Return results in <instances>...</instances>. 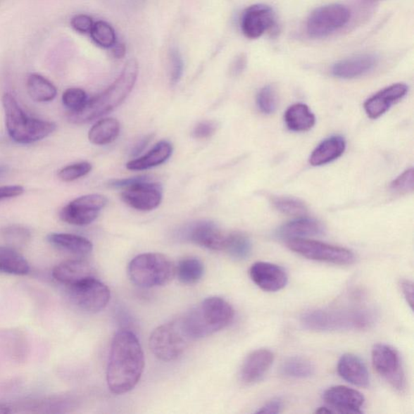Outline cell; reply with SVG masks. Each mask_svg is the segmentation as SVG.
Wrapping results in <instances>:
<instances>
[{"label":"cell","instance_id":"obj_1","mask_svg":"<svg viewBox=\"0 0 414 414\" xmlns=\"http://www.w3.org/2000/svg\"><path fill=\"white\" fill-rule=\"evenodd\" d=\"M145 359L143 348L132 332L121 330L114 336L107 367L108 389L114 394H127L138 384Z\"/></svg>","mask_w":414,"mask_h":414},{"label":"cell","instance_id":"obj_2","mask_svg":"<svg viewBox=\"0 0 414 414\" xmlns=\"http://www.w3.org/2000/svg\"><path fill=\"white\" fill-rule=\"evenodd\" d=\"M138 73L137 61L130 59L118 79L106 91L87 101L80 111L69 112L68 121L74 124L88 123L115 110L132 92Z\"/></svg>","mask_w":414,"mask_h":414},{"label":"cell","instance_id":"obj_3","mask_svg":"<svg viewBox=\"0 0 414 414\" xmlns=\"http://www.w3.org/2000/svg\"><path fill=\"white\" fill-rule=\"evenodd\" d=\"M235 317L232 305L220 297L204 299L180 319L190 340L203 339L230 325Z\"/></svg>","mask_w":414,"mask_h":414},{"label":"cell","instance_id":"obj_4","mask_svg":"<svg viewBox=\"0 0 414 414\" xmlns=\"http://www.w3.org/2000/svg\"><path fill=\"white\" fill-rule=\"evenodd\" d=\"M375 321V315L368 309H315L305 313L301 323L313 331L329 332L367 330Z\"/></svg>","mask_w":414,"mask_h":414},{"label":"cell","instance_id":"obj_5","mask_svg":"<svg viewBox=\"0 0 414 414\" xmlns=\"http://www.w3.org/2000/svg\"><path fill=\"white\" fill-rule=\"evenodd\" d=\"M2 102L8 133L15 143L34 144L56 132V125L54 123L27 115L12 95L4 94Z\"/></svg>","mask_w":414,"mask_h":414},{"label":"cell","instance_id":"obj_6","mask_svg":"<svg viewBox=\"0 0 414 414\" xmlns=\"http://www.w3.org/2000/svg\"><path fill=\"white\" fill-rule=\"evenodd\" d=\"M130 280L140 287L151 288L168 284L176 276V265L161 253H144L129 265Z\"/></svg>","mask_w":414,"mask_h":414},{"label":"cell","instance_id":"obj_7","mask_svg":"<svg viewBox=\"0 0 414 414\" xmlns=\"http://www.w3.org/2000/svg\"><path fill=\"white\" fill-rule=\"evenodd\" d=\"M190 341L179 319L158 327L151 335L149 346L157 358L172 362L183 355Z\"/></svg>","mask_w":414,"mask_h":414},{"label":"cell","instance_id":"obj_8","mask_svg":"<svg viewBox=\"0 0 414 414\" xmlns=\"http://www.w3.org/2000/svg\"><path fill=\"white\" fill-rule=\"evenodd\" d=\"M287 247L310 260L335 265H351L356 256L345 248L304 238L288 239Z\"/></svg>","mask_w":414,"mask_h":414},{"label":"cell","instance_id":"obj_9","mask_svg":"<svg viewBox=\"0 0 414 414\" xmlns=\"http://www.w3.org/2000/svg\"><path fill=\"white\" fill-rule=\"evenodd\" d=\"M68 292L74 304L89 313L101 312L107 306L111 297L110 289L96 277L68 287Z\"/></svg>","mask_w":414,"mask_h":414},{"label":"cell","instance_id":"obj_10","mask_svg":"<svg viewBox=\"0 0 414 414\" xmlns=\"http://www.w3.org/2000/svg\"><path fill=\"white\" fill-rule=\"evenodd\" d=\"M351 19V12L344 5L330 4L315 9L307 21L308 34L321 38L344 27Z\"/></svg>","mask_w":414,"mask_h":414},{"label":"cell","instance_id":"obj_11","mask_svg":"<svg viewBox=\"0 0 414 414\" xmlns=\"http://www.w3.org/2000/svg\"><path fill=\"white\" fill-rule=\"evenodd\" d=\"M373 367L380 377L397 391H404L406 380L402 368L399 353L396 349L386 344H377L372 349Z\"/></svg>","mask_w":414,"mask_h":414},{"label":"cell","instance_id":"obj_12","mask_svg":"<svg viewBox=\"0 0 414 414\" xmlns=\"http://www.w3.org/2000/svg\"><path fill=\"white\" fill-rule=\"evenodd\" d=\"M106 204L107 199L101 194L82 196L63 207L60 211V219L72 225H89L96 220Z\"/></svg>","mask_w":414,"mask_h":414},{"label":"cell","instance_id":"obj_13","mask_svg":"<svg viewBox=\"0 0 414 414\" xmlns=\"http://www.w3.org/2000/svg\"><path fill=\"white\" fill-rule=\"evenodd\" d=\"M180 235L184 241L215 251L225 249L227 237L215 222L209 220L189 223L182 230Z\"/></svg>","mask_w":414,"mask_h":414},{"label":"cell","instance_id":"obj_14","mask_svg":"<svg viewBox=\"0 0 414 414\" xmlns=\"http://www.w3.org/2000/svg\"><path fill=\"white\" fill-rule=\"evenodd\" d=\"M163 189L158 183L142 182L125 189L122 199L132 208L142 211L155 210L161 203Z\"/></svg>","mask_w":414,"mask_h":414},{"label":"cell","instance_id":"obj_15","mask_svg":"<svg viewBox=\"0 0 414 414\" xmlns=\"http://www.w3.org/2000/svg\"><path fill=\"white\" fill-rule=\"evenodd\" d=\"M275 25L273 9L265 4H256L244 13L242 18V30L245 37L256 39Z\"/></svg>","mask_w":414,"mask_h":414},{"label":"cell","instance_id":"obj_16","mask_svg":"<svg viewBox=\"0 0 414 414\" xmlns=\"http://www.w3.org/2000/svg\"><path fill=\"white\" fill-rule=\"evenodd\" d=\"M249 275L256 285L268 292L281 291L288 282L287 275L282 267L264 261L254 263L250 268Z\"/></svg>","mask_w":414,"mask_h":414},{"label":"cell","instance_id":"obj_17","mask_svg":"<svg viewBox=\"0 0 414 414\" xmlns=\"http://www.w3.org/2000/svg\"><path fill=\"white\" fill-rule=\"evenodd\" d=\"M324 400L331 408L341 413H362L365 399L360 391L339 385L331 387L324 394Z\"/></svg>","mask_w":414,"mask_h":414},{"label":"cell","instance_id":"obj_18","mask_svg":"<svg viewBox=\"0 0 414 414\" xmlns=\"http://www.w3.org/2000/svg\"><path fill=\"white\" fill-rule=\"evenodd\" d=\"M407 92L406 84L401 83L392 84L370 97L364 103L365 112L370 118H379L388 111L394 104L404 98Z\"/></svg>","mask_w":414,"mask_h":414},{"label":"cell","instance_id":"obj_19","mask_svg":"<svg viewBox=\"0 0 414 414\" xmlns=\"http://www.w3.org/2000/svg\"><path fill=\"white\" fill-rule=\"evenodd\" d=\"M273 352L267 349H260L249 353L242 365L241 379L244 384H251L263 379L273 364Z\"/></svg>","mask_w":414,"mask_h":414},{"label":"cell","instance_id":"obj_20","mask_svg":"<svg viewBox=\"0 0 414 414\" xmlns=\"http://www.w3.org/2000/svg\"><path fill=\"white\" fill-rule=\"evenodd\" d=\"M54 279L68 287L73 286L89 277H95L94 267L83 259L63 261L52 272Z\"/></svg>","mask_w":414,"mask_h":414},{"label":"cell","instance_id":"obj_21","mask_svg":"<svg viewBox=\"0 0 414 414\" xmlns=\"http://www.w3.org/2000/svg\"><path fill=\"white\" fill-rule=\"evenodd\" d=\"M377 58L372 54H362L337 63L332 73L341 79H353L367 74L377 65Z\"/></svg>","mask_w":414,"mask_h":414},{"label":"cell","instance_id":"obj_22","mask_svg":"<svg viewBox=\"0 0 414 414\" xmlns=\"http://www.w3.org/2000/svg\"><path fill=\"white\" fill-rule=\"evenodd\" d=\"M337 372L340 377L353 385L358 387H368L370 384V377L366 365L360 358L346 353L340 358L337 364Z\"/></svg>","mask_w":414,"mask_h":414},{"label":"cell","instance_id":"obj_23","mask_svg":"<svg viewBox=\"0 0 414 414\" xmlns=\"http://www.w3.org/2000/svg\"><path fill=\"white\" fill-rule=\"evenodd\" d=\"M325 227L320 221L310 218H299L282 226L277 235L283 239H301L306 237L319 236L323 234Z\"/></svg>","mask_w":414,"mask_h":414},{"label":"cell","instance_id":"obj_24","mask_svg":"<svg viewBox=\"0 0 414 414\" xmlns=\"http://www.w3.org/2000/svg\"><path fill=\"white\" fill-rule=\"evenodd\" d=\"M346 141L341 136H333L320 143L310 156L313 166H321L339 159L346 150Z\"/></svg>","mask_w":414,"mask_h":414},{"label":"cell","instance_id":"obj_25","mask_svg":"<svg viewBox=\"0 0 414 414\" xmlns=\"http://www.w3.org/2000/svg\"><path fill=\"white\" fill-rule=\"evenodd\" d=\"M172 154V146L167 141H161L148 153L127 163L129 170L143 171L162 165Z\"/></svg>","mask_w":414,"mask_h":414},{"label":"cell","instance_id":"obj_26","mask_svg":"<svg viewBox=\"0 0 414 414\" xmlns=\"http://www.w3.org/2000/svg\"><path fill=\"white\" fill-rule=\"evenodd\" d=\"M49 243L63 251L77 256H86L92 251V244L88 239L68 233H51Z\"/></svg>","mask_w":414,"mask_h":414},{"label":"cell","instance_id":"obj_27","mask_svg":"<svg viewBox=\"0 0 414 414\" xmlns=\"http://www.w3.org/2000/svg\"><path fill=\"white\" fill-rule=\"evenodd\" d=\"M285 123L289 130L296 132H308L315 123V117L308 106L296 104L285 113Z\"/></svg>","mask_w":414,"mask_h":414},{"label":"cell","instance_id":"obj_28","mask_svg":"<svg viewBox=\"0 0 414 414\" xmlns=\"http://www.w3.org/2000/svg\"><path fill=\"white\" fill-rule=\"evenodd\" d=\"M28 261L13 248L0 246V272L13 275L29 274Z\"/></svg>","mask_w":414,"mask_h":414},{"label":"cell","instance_id":"obj_29","mask_svg":"<svg viewBox=\"0 0 414 414\" xmlns=\"http://www.w3.org/2000/svg\"><path fill=\"white\" fill-rule=\"evenodd\" d=\"M120 133V123L114 118H105L98 121L91 128L89 139L92 144L106 145L118 138Z\"/></svg>","mask_w":414,"mask_h":414},{"label":"cell","instance_id":"obj_30","mask_svg":"<svg viewBox=\"0 0 414 414\" xmlns=\"http://www.w3.org/2000/svg\"><path fill=\"white\" fill-rule=\"evenodd\" d=\"M26 85L30 97L35 101H51L57 96L56 87L39 74H31Z\"/></svg>","mask_w":414,"mask_h":414},{"label":"cell","instance_id":"obj_31","mask_svg":"<svg viewBox=\"0 0 414 414\" xmlns=\"http://www.w3.org/2000/svg\"><path fill=\"white\" fill-rule=\"evenodd\" d=\"M205 267L203 261L197 258H185L176 266V275L180 282L185 285H193L203 277Z\"/></svg>","mask_w":414,"mask_h":414},{"label":"cell","instance_id":"obj_32","mask_svg":"<svg viewBox=\"0 0 414 414\" xmlns=\"http://www.w3.org/2000/svg\"><path fill=\"white\" fill-rule=\"evenodd\" d=\"M282 377L289 379H306L315 373V367L308 359L302 357L289 358L280 368Z\"/></svg>","mask_w":414,"mask_h":414},{"label":"cell","instance_id":"obj_33","mask_svg":"<svg viewBox=\"0 0 414 414\" xmlns=\"http://www.w3.org/2000/svg\"><path fill=\"white\" fill-rule=\"evenodd\" d=\"M231 257L237 260L247 259L252 252V243L242 232H233L227 235L225 249Z\"/></svg>","mask_w":414,"mask_h":414},{"label":"cell","instance_id":"obj_34","mask_svg":"<svg viewBox=\"0 0 414 414\" xmlns=\"http://www.w3.org/2000/svg\"><path fill=\"white\" fill-rule=\"evenodd\" d=\"M92 41L102 48H112L116 44V34L113 27L106 21H96L90 32Z\"/></svg>","mask_w":414,"mask_h":414},{"label":"cell","instance_id":"obj_35","mask_svg":"<svg viewBox=\"0 0 414 414\" xmlns=\"http://www.w3.org/2000/svg\"><path fill=\"white\" fill-rule=\"evenodd\" d=\"M277 211L292 216H302L307 213V206L302 201L289 197H279L273 201Z\"/></svg>","mask_w":414,"mask_h":414},{"label":"cell","instance_id":"obj_36","mask_svg":"<svg viewBox=\"0 0 414 414\" xmlns=\"http://www.w3.org/2000/svg\"><path fill=\"white\" fill-rule=\"evenodd\" d=\"M257 104L261 113L271 114L276 111L277 95L273 86L267 85L260 90L257 96Z\"/></svg>","mask_w":414,"mask_h":414},{"label":"cell","instance_id":"obj_37","mask_svg":"<svg viewBox=\"0 0 414 414\" xmlns=\"http://www.w3.org/2000/svg\"><path fill=\"white\" fill-rule=\"evenodd\" d=\"M88 96L84 90L78 88H70L63 92V103L70 112H77L88 101Z\"/></svg>","mask_w":414,"mask_h":414},{"label":"cell","instance_id":"obj_38","mask_svg":"<svg viewBox=\"0 0 414 414\" xmlns=\"http://www.w3.org/2000/svg\"><path fill=\"white\" fill-rule=\"evenodd\" d=\"M92 165L89 162H80L64 167L58 172V177L64 182H74L89 174L92 170Z\"/></svg>","mask_w":414,"mask_h":414},{"label":"cell","instance_id":"obj_39","mask_svg":"<svg viewBox=\"0 0 414 414\" xmlns=\"http://www.w3.org/2000/svg\"><path fill=\"white\" fill-rule=\"evenodd\" d=\"M5 241L14 246L25 244L30 238V232L23 227L12 226L4 232Z\"/></svg>","mask_w":414,"mask_h":414},{"label":"cell","instance_id":"obj_40","mask_svg":"<svg viewBox=\"0 0 414 414\" xmlns=\"http://www.w3.org/2000/svg\"><path fill=\"white\" fill-rule=\"evenodd\" d=\"M414 174L413 168L406 170L397 177L391 184V189L400 194L412 192L413 190Z\"/></svg>","mask_w":414,"mask_h":414},{"label":"cell","instance_id":"obj_41","mask_svg":"<svg viewBox=\"0 0 414 414\" xmlns=\"http://www.w3.org/2000/svg\"><path fill=\"white\" fill-rule=\"evenodd\" d=\"M94 23L89 15L85 14L75 15L70 20V25L76 31L82 34H90Z\"/></svg>","mask_w":414,"mask_h":414},{"label":"cell","instance_id":"obj_42","mask_svg":"<svg viewBox=\"0 0 414 414\" xmlns=\"http://www.w3.org/2000/svg\"><path fill=\"white\" fill-rule=\"evenodd\" d=\"M218 129V124L214 121H203L199 123L193 130V137L198 139H205L214 135Z\"/></svg>","mask_w":414,"mask_h":414},{"label":"cell","instance_id":"obj_43","mask_svg":"<svg viewBox=\"0 0 414 414\" xmlns=\"http://www.w3.org/2000/svg\"><path fill=\"white\" fill-rule=\"evenodd\" d=\"M171 81L173 84L178 83L183 74L184 64L181 54L177 50L171 51Z\"/></svg>","mask_w":414,"mask_h":414},{"label":"cell","instance_id":"obj_44","mask_svg":"<svg viewBox=\"0 0 414 414\" xmlns=\"http://www.w3.org/2000/svg\"><path fill=\"white\" fill-rule=\"evenodd\" d=\"M149 177L148 176H138L126 179L112 180V181L108 183V187L113 189H127L132 187V185L135 184L149 181Z\"/></svg>","mask_w":414,"mask_h":414},{"label":"cell","instance_id":"obj_45","mask_svg":"<svg viewBox=\"0 0 414 414\" xmlns=\"http://www.w3.org/2000/svg\"><path fill=\"white\" fill-rule=\"evenodd\" d=\"M25 192V189L20 185H8L0 187V201L18 197Z\"/></svg>","mask_w":414,"mask_h":414},{"label":"cell","instance_id":"obj_46","mask_svg":"<svg viewBox=\"0 0 414 414\" xmlns=\"http://www.w3.org/2000/svg\"><path fill=\"white\" fill-rule=\"evenodd\" d=\"M401 290L406 299V302L410 305V308H413V283L408 280H402L400 283Z\"/></svg>","mask_w":414,"mask_h":414},{"label":"cell","instance_id":"obj_47","mask_svg":"<svg viewBox=\"0 0 414 414\" xmlns=\"http://www.w3.org/2000/svg\"><path fill=\"white\" fill-rule=\"evenodd\" d=\"M282 408V402L280 399H273L267 402L263 407L258 410L259 413H280Z\"/></svg>","mask_w":414,"mask_h":414},{"label":"cell","instance_id":"obj_48","mask_svg":"<svg viewBox=\"0 0 414 414\" xmlns=\"http://www.w3.org/2000/svg\"><path fill=\"white\" fill-rule=\"evenodd\" d=\"M151 139V135L146 136L144 139H142L137 144L135 145L133 151L132 155L133 156H138L141 153L142 151L146 148V145L149 144V142Z\"/></svg>","mask_w":414,"mask_h":414},{"label":"cell","instance_id":"obj_49","mask_svg":"<svg viewBox=\"0 0 414 414\" xmlns=\"http://www.w3.org/2000/svg\"><path fill=\"white\" fill-rule=\"evenodd\" d=\"M245 67V59L242 56L239 57L235 62H234L232 67V73L234 75H239L243 72Z\"/></svg>","mask_w":414,"mask_h":414},{"label":"cell","instance_id":"obj_50","mask_svg":"<svg viewBox=\"0 0 414 414\" xmlns=\"http://www.w3.org/2000/svg\"><path fill=\"white\" fill-rule=\"evenodd\" d=\"M113 57L116 58H123L126 54V46L123 44L114 45L112 47Z\"/></svg>","mask_w":414,"mask_h":414},{"label":"cell","instance_id":"obj_51","mask_svg":"<svg viewBox=\"0 0 414 414\" xmlns=\"http://www.w3.org/2000/svg\"><path fill=\"white\" fill-rule=\"evenodd\" d=\"M8 168L6 166H0V180H1L8 172Z\"/></svg>","mask_w":414,"mask_h":414},{"label":"cell","instance_id":"obj_52","mask_svg":"<svg viewBox=\"0 0 414 414\" xmlns=\"http://www.w3.org/2000/svg\"><path fill=\"white\" fill-rule=\"evenodd\" d=\"M317 413H334L333 410H332V408H326V407H320L319 408V410H317Z\"/></svg>","mask_w":414,"mask_h":414},{"label":"cell","instance_id":"obj_53","mask_svg":"<svg viewBox=\"0 0 414 414\" xmlns=\"http://www.w3.org/2000/svg\"><path fill=\"white\" fill-rule=\"evenodd\" d=\"M11 413L10 408L4 404H0V413Z\"/></svg>","mask_w":414,"mask_h":414},{"label":"cell","instance_id":"obj_54","mask_svg":"<svg viewBox=\"0 0 414 414\" xmlns=\"http://www.w3.org/2000/svg\"><path fill=\"white\" fill-rule=\"evenodd\" d=\"M372 1H380V0H372Z\"/></svg>","mask_w":414,"mask_h":414}]
</instances>
